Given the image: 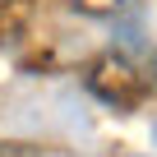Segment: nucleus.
<instances>
[{
	"label": "nucleus",
	"instance_id": "nucleus-3",
	"mask_svg": "<svg viewBox=\"0 0 157 157\" xmlns=\"http://www.w3.org/2000/svg\"><path fill=\"white\" fill-rule=\"evenodd\" d=\"M0 157H37V152H28L23 143H5V148H0Z\"/></svg>",
	"mask_w": 157,
	"mask_h": 157
},
{
	"label": "nucleus",
	"instance_id": "nucleus-4",
	"mask_svg": "<svg viewBox=\"0 0 157 157\" xmlns=\"http://www.w3.org/2000/svg\"><path fill=\"white\" fill-rule=\"evenodd\" d=\"M0 5H14V0H0Z\"/></svg>",
	"mask_w": 157,
	"mask_h": 157
},
{
	"label": "nucleus",
	"instance_id": "nucleus-1",
	"mask_svg": "<svg viewBox=\"0 0 157 157\" xmlns=\"http://www.w3.org/2000/svg\"><path fill=\"white\" fill-rule=\"evenodd\" d=\"M88 93L97 97V102H106V106H116V111H134V106H143V97H148V74L129 60V56H102V60H93L88 65Z\"/></svg>",
	"mask_w": 157,
	"mask_h": 157
},
{
	"label": "nucleus",
	"instance_id": "nucleus-2",
	"mask_svg": "<svg viewBox=\"0 0 157 157\" xmlns=\"http://www.w3.org/2000/svg\"><path fill=\"white\" fill-rule=\"evenodd\" d=\"M74 5L83 10V14H111V10H120V5H125V0H74Z\"/></svg>",
	"mask_w": 157,
	"mask_h": 157
}]
</instances>
